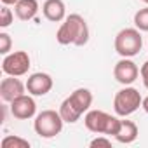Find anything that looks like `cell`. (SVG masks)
I'll return each mask as SVG.
<instances>
[{
  "instance_id": "cell-1",
  "label": "cell",
  "mask_w": 148,
  "mask_h": 148,
  "mask_svg": "<svg viewBox=\"0 0 148 148\" xmlns=\"http://www.w3.org/2000/svg\"><path fill=\"white\" fill-rule=\"evenodd\" d=\"M56 40L61 45H77L82 47L89 42V26L80 14H70L64 18L56 32Z\"/></svg>"
},
{
  "instance_id": "cell-2",
  "label": "cell",
  "mask_w": 148,
  "mask_h": 148,
  "mask_svg": "<svg viewBox=\"0 0 148 148\" xmlns=\"http://www.w3.org/2000/svg\"><path fill=\"white\" fill-rule=\"evenodd\" d=\"M92 105V92L86 87L75 89L59 105V113L66 124H75L84 113L89 112Z\"/></svg>"
},
{
  "instance_id": "cell-3",
  "label": "cell",
  "mask_w": 148,
  "mask_h": 148,
  "mask_svg": "<svg viewBox=\"0 0 148 148\" xmlns=\"http://www.w3.org/2000/svg\"><path fill=\"white\" fill-rule=\"evenodd\" d=\"M120 122L122 120L119 117H113V115H110L103 110H89L84 117V124L91 132L113 136V138L120 129Z\"/></svg>"
},
{
  "instance_id": "cell-4",
  "label": "cell",
  "mask_w": 148,
  "mask_h": 148,
  "mask_svg": "<svg viewBox=\"0 0 148 148\" xmlns=\"http://www.w3.org/2000/svg\"><path fill=\"white\" fill-rule=\"evenodd\" d=\"M63 117L59 113V110H44L40 112L35 120H33V129L35 132L44 138V139H51V138H56L61 131H63Z\"/></svg>"
},
{
  "instance_id": "cell-5",
  "label": "cell",
  "mask_w": 148,
  "mask_h": 148,
  "mask_svg": "<svg viewBox=\"0 0 148 148\" xmlns=\"http://www.w3.org/2000/svg\"><path fill=\"white\" fill-rule=\"evenodd\" d=\"M115 51L120 58H134L143 47V37L138 28H124L115 37Z\"/></svg>"
},
{
  "instance_id": "cell-6",
  "label": "cell",
  "mask_w": 148,
  "mask_h": 148,
  "mask_svg": "<svg viewBox=\"0 0 148 148\" xmlns=\"http://www.w3.org/2000/svg\"><path fill=\"white\" fill-rule=\"evenodd\" d=\"M143 103V98L139 94L138 89L125 86L124 89H120L115 98H113V110L119 117H129L132 115Z\"/></svg>"
},
{
  "instance_id": "cell-7",
  "label": "cell",
  "mask_w": 148,
  "mask_h": 148,
  "mask_svg": "<svg viewBox=\"0 0 148 148\" xmlns=\"http://www.w3.org/2000/svg\"><path fill=\"white\" fill-rule=\"evenodd\" d=\"M30 56L26 51H16V52H9L4 61H2V71L5 75H12V77H23L30 70Z\"/></svg>"
},
{
  "instance_id": "cell-8",
  "label": "cell",
  "mask_w": 148,
  "mask_h": 148,
  "mask_svg": "<svg viewBox=\"0 0 148 148\" xmlns=\"http://www.w3.org/2000/svg\"><path fill=\"white\" fill-rule=\"evenodd\" d=\"M113 77L122 86H131L139 77V68L131 58H122L113 66Z\"/></svg>"
},
{
  "instance_id": "cell-9",
  "label": "cell",
  "mask_w": 148,
  "mask_h": 148,
  "mask_svg": "<svg viewBox=\"0 0 148 148\" xmlns=\"http://www.w3.org/2000/svg\"><path fill=\"white\" fill-rule=\"evenodd\" d=\"M52 86H54L52 77L49 73H44V71L32 73L26 80V91L32 96H45L47 92H51Z\"/></svg>"
},
{
  "instance_id": "cell-10",
  "label": "cell",
  "mask_w": 148,
  "mask_h": 148,
  "mask_svg": "<svg viewBox=\"0 0 148 148\" xmlns=\"http://www.w3.org/2000/svg\"><path fill=\"white\" fill-rule=\"evenodd\" d=\"M11 113L18 120H28V119L35 117V113H37V103L32 98V94H28V96L23 94V96L16 98L11 103Z\"/></svg>"
},
{
  "instance_id": "cell-11",
  "label": "cell",
  "mask_w": 148,
  "mask_h": 148,
  "mask_svg": "<svg viewBox=\"0 0 148 148\" xmlns=\"http://www.w3.org/2000/svg\"><path fill=\"white\" fill-rule=\"evenodd\" d=\"M25 91H26V84H23L18 77L7 75L0 82V96H2V99L5 103H12L16 98L23 96Z\"/></svg>"
},
{
  "instance_id": "cell-12",
  "label": "cell",
  "mask_w": 148,
  "mask_h": 148,
  "mask_svg": "<svg viewBox=\"0 0 148 148\" xmlns=\"http://www.w3.org/2000/svg\"><path fill=\"white\" fill-rule=\"evenodd\" d=\"M42 12L45 19L52 23H59V21H64L66 18V5L63 0H45L42 5Z\"/></svg>"
},
{
  "instance_id": "cell-13",
  "label": "cell",
  "mask_w": 148,
  "mask_h": 148,
  "mask_svg": "<svg viewBox=\"0 0 148 148\" xmlns=\"http://www.w3.org/2000/svg\"><path fill=\"white\" fill-rule=\"evenodd\" d=\"M139 131H138V125L132 122V120H122L120 122V129L119 132L115 134V139L122 145H131L136 141Z\"/></svg>"
},
{
  "instance_id": "cell-14",
  "label": "cell",
  "mask_w": 148,
  "mask_h": 148,
  "mask_svg": "<svg viewBox=\"0 0 148 148\" xmlns=\"http://www.w3.org/2000/svg\"><path fill=\"white\" fill-rule=\"evenodd\" d=\"M14 12H16L18 19L30 21L38 12V2L37 0H19V2L14 5Z\"/></svg>"
},
{
  "instance_id": "cell-15",
  "label": "cell",
  "mask_w": 148,
  "mask_h": 148,
  "mask_svg": "<svg viewBox=\"0 0 148 148\" xmlns=\"http://www.w3.org/2000/svg\"><path fill=\"white\" fill-rule=\"evenodd\" d=\"M2 148H30V141L21 138V136H5L0 143Z\"/></svg>"
},
{
  "instance_id": "cell-16",
  "label": "cell",
  "mask_w": 148,
  "mask_h": 148,
  "mask_svg": "<svg viewBox=\"0 0 148 148\" xmlns=\"http://www.w3.org/2000/svg\"><path fill=\"white\" fill-rule=\"evenodd\" d=\"M134 26L139 32H148V7H143L134 14Z\"/></svg>"
},
{
  "instance_id": "cell-17",
  "label": "cell",
  "mask_w": 148,
  "mask_h": 148,
  "mask_svg": "<svg viewBox=\"0 0 148 148\" xmlns=\"http://www.w3.org/2000/svg\"><path fill=\"white\" fill-rule=\"evenodd\" d=\"M14 21V12L9 9V5H2L0 9V28H7Z\"/></svg>"
},
{
  "instance_id": "cell-18",
  "label": "cell",
  "mask_w": 148,
  "mask_h": 148,
  "mask_svg": "<svg viewBox=\"0 0 148 148\" xmlns=\"http://www.w3.org/2000/svg\"><path fill=\"white\" fill-rule=\"evenodd\" d=\"M11 47H12L11 35H9V33H5V32H2V33H0V54L7 56V54H9V51H11Z\"/></svg>"
},
{
  "instance_id": "cell-19",
  "label": "cell",
  "mask_w": 148,
  "mask_h": 148,
  "mask_svg": "<svg viewBox=\"0 0 148 148\" xmlns=\"http://www.w3.org/2000/svg\"><path fill=\"white\" fill-rule=\"evenodd\" d=\"M89 146L91 148H96V146H105V148H110L112 146V139H108V136H98V138H94L91 143H89Z\"/></svg>"
},
{
  "instance_id": "cell-20",
  "label": "cell",
  "mask_w": 148,
  "mask_h": 148,
  "mask_svg": "<svg viewBox=\"0 0 148 148\" xmlns=\"http://www.w3.org/2000/svg\"><path fill=\"white\" fill-rule=\"evenodd\" d=\"M139 75H141V80H143V86L148 89V61H145L139 68Z\"/></svg>"
},
{
  "instance_id": "cell-21",
  "label": "cell",
  "mask_w": 148,
  "mask_h": 148,
  "mask_svg": "<svg viewBox=\"0 0 148 148\" xmlns=\"http://www.w3.org/2000/svg\"><path fill=\"white\" fill-rule=\"evenodd\" d=\"M19 0H2V5H16Z\"/></svg>"
},
{
  "instance_id": "cell-22",
  "label": "cell",
  "mask_w": 148,
  "mask_h": 148,
  "mask_svg": "<svg viewBox=\"0 0 148 148\" xmlns=\"http://www.w3.org/2000/svg\"><path fill=\"white\" fill-rule=\"evenodd\" d=\"M141 108H143V110H145V112L148 113V96H146V98H143V103H141Z\"/></svg>"
},
{
  "instance_id": "cell-23",
  "label": "cell",
  "mask_w": 148,
  "mask_h": 148,
  "mask_svg": "<svg viewBox=\"0 0 148 148\" xmlns=\"http://www.w3.org/2000/svg\"><path fill=\"white\" fill-rule=\"evenodd\" d=\"M141 2H145V4H146V5H148V0H141Z\"/></svg>"
}]
</instances>
